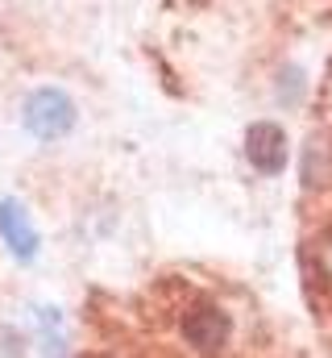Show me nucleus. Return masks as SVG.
<instances>
[{"instance_id":"obj_3","label":"nucleus","mask_w":332,"mask_h":358,"mask_svg":"<svg viewBox=\"0 0 332 358\" xmlns=\"http://www.w3.org/2000/svg\"><path fill=\"white\" fill-rule=\"evenodd\" d=\"M246 159L253 163V171L262 176H278L287 167V134L274 121H257L246 134Z\"/></svg>"},{"instance_id":"obj_6","label":"nucleus","mask_w":332,"mask_h":358,"mask_svg":"<svg viewBox=\"0 0 332 358\" xmlns=\"http://www.w3.org/2000/svg\"><path fill=\"white\" fill-rule=\"evenodd\" d=\"M312 263H316V275L332 283V225L312 242Z\"/></svg>"},{"instance_id":"obj_2","label":"nucleus","mask_w":332,"mask_h":358,"mask_svg":"<svg viewBox=\"0 0 332 358\" xmlns=\"http://www.w3.org/2000/svg\"><path fill=\"white\" fill-rule=\"evenodd\" d=\"M75 125V104L54 88H38L25 100V129L42 142H54L63 138L67 129Z\"/></svg>"},{"instance_id":"obj_1","label":"nucleus","mask_w":332,"mask_h":358,"mask_svg":"<svg viewBox=\"0 0 332 358\" xmlns=\"http://www.w3.org/2000/svg\"><path fill=\"white\" fill-rule=\"evenodd\" d=\"M179 329H183V342H187L191 350H199V355L225 350V346H229V334H233L229 313H225L220 304H208V300H195V304L183 313Z\"/></svg>"},{"instance_id":"obj_7","label":"nucleus","mask_w":332,"mask_h":358,"mask_svg":"<svg viewBox=\"0 0 332 358\" xmlns=\"http://www.w3.org/2000/svg\"><path fill=\"white\" fill-rule=\"evenodd\" d=\"M0 358H25V350H21V338H17L13 329H0Z\"/></svg>"},{"instance_id":"obj_4","label":"nucleus","mask_w":332,"mask_h":358,"mask_svg":"<svg viewBox=\"0 0 332 358\" xmlns=\"http://www.w3.org/2000/svg\"><path fill=\"white\" fill-rule=\"evenodd\" d=\"M0 238L17 259H33L38 255V234L25 217V208L17 200H0Z\"/></svg>"},{"instance_id":"obj_5","label":"nucleus","mask_w":332,"mask_h":358,"mask_svg":"<svg viewBox=\"0 0 332 358\" xmlns=\"http://www.w3.org/2000/svg\"><path fill=\"white\" fill-rule=\"evenodd\" d=\"M303 187H312V192L332 187V138L329 134H316L303 146Z\"/></svg>"}]
</instances>
